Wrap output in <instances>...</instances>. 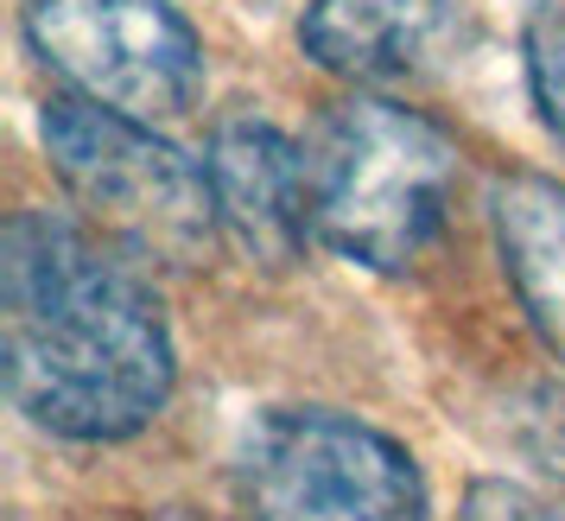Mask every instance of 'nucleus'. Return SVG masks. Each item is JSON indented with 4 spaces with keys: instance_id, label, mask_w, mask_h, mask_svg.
<instances>
[{
    "instance_id": "1",
    "label": "nucleus",
    "mask_w": 565,
    "mask_h": 521,
    "mask_svg": "<svg viewBox=\"0 0 565 521\" xmlns=\"http://www.w3.org/2000/svg\"><path fill=\"white\" fill-rule=\"evenodd\" d=\"M0 350L13 407L83 445L134 439L179 382L147 267L64 210H20L0 235Z\"/></svg>"
},
{
    "instance_id": "2",
    "label": "nucleus",
    "mask_w": 565,
    "mask_h": 521,
    "mask_svg": "<svg viewBox=\"0 0 565 521\" xmlns=\"http://www.w3.org/2000/svg\"><path fill=\"white\" fill-rule=\"evenodd\" d=\"M311 216L343 260L401 274L445 223L458 147L451 134L382 96L337 103L311 134Z\"/></svg>"
},
{
    "instance_id": "3",
    "label": "nucleus",
    "mask_w": 565,
    "mask_h": 521,
    "mask_svg": "<svg viewBox=\"0 0 565 521\" xmlns=\"http://www.w3.org/2000/svg\"><path fill=\"white\" fill-rule=\"evenodd\" d=\"M52 172L64 179L83 223L115 242L140 267H198L216 242L210 172L166 140L159 128L115 115L83 96H57L39 115Z\"/></svg>"
},
{
    "instance_id": "4",
    "label": "nucleus",
    "mask_w": 565,
    "mask_h": 521,
    "mask_svg": "<svg viewBox=\"0 0 565 521\" xmlns=\"http://www.w3.org/2000/svg\"><path fill=\"white\" fill-rule=\"evenodd\" d=\"M248 521H426L407 445L331 407L260 414L235 458Z\"/></svg>"
},
{
    "instance_id": "5",
    "label": "nucleus",
    "mask_w": 565,
    "mask_h": 521,
    "mask_svg": "<svg viewBox=\"0 0 565 521\" xmlns=\"http://www.w3.org/2000/svg\"><path fill=\"white\" fill-rule=\"evenodd\" d=\"M26 45L71 96L166 128L204 103V39L172 0H26Z\"/></svg>"
},
{
    "instance_id": "6",
    "label": "nucleus",
    "mask_w": 565,
    "mask_h": 521,
    "mask_svg": "<svg viewBox=\"0 0 565 521\" xmlns=\"http://www.w3.org/2000/svg\"><path fill=\"white\" fill-rule=\"evenodd\" d=\"M210 198L216 223L260 267H292L318 235L311 216V159L267 115H230L210 134Z\"/></svg>"
},
{
    "instance_id": "7",
    "label": "nucleus",
    "mask_w": 565,
    "mask_h": 521,
    "mask_svg": "<svg viewBox=\"0 0 565 521\" xmlns=\"http://www.w3.org/2000/svg\"><path fill=\"white\" fill-rule=\"evenodd\" d=\"M489 216H495V248L521 312L534 318L540 343L565 363V184L502 179L489 198Z\"/></svg>"
},
{
    "instance_id": "8",
    "label": "nucleus",
    "mask_w": 565,
    "mask_h": 521,
    "mask_svg": "<svg viewBox=\"0 0 565 521\" xmlns=\"http://www.w3.org/2000/svg\"><path fill=\"white\" fill-rule=\"evenodd\" d=\"M438 26V0H311L299 45L311 64L350 83H387L426 52Z\"/></svg>"
},
{
    "instance_id": "9",
    "label": "nucleus",
    "mask_w": 565,
    "mask_h": 521,
    "mask_svg": "<svg viewBox=\"0 0 565 521\" xmlns=\"http://www.w3.org/2000/svg\"><path fill=\"white\" fill-rule=\"evenodd\" d=\"M521 57H527V89H534L540 121L565 147V0H546L527 13Z\"/></svg>"
}]
</instances>
